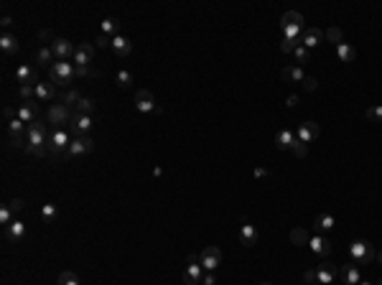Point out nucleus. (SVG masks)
Instances as JSON below:
<instances>
[{
	"label": "nucleus",
	"mask_w": 382,
	"mask_h": 285,
	"mask_svg": "<svg viewBox=\"0 0 382 285\" xmlns=\"http://www.w3.org/2000/svg\"><path fill=\"white\" fill-rule=\"evenodd\" d=\"M301 41H293V38H283L280 41V51L283 54H291V51H296V46H298Z\"/></svg>",
	"instance_id": "c03bdc74"
},
{
	"label": "nucleus",
	"mask_w": 382,
	"mask_h": 285,
	"mask_svg": "<svg viewBox=\"0 0 382 285\" xmlns=\"http://www.w3.org/2000/svg\"><path fill=\"white\" fill-rule=\"evenodd\" d=\"M339 275H341V270L336 265H331V262H324V265L316 268V283L318 285H331Z\"/></svg>",
	"instance_id": "9b49d317"
},
{
	"label": "nucleus",
	"mask_w": 382,
	"mask_h": 285,
	"mask_svg": "<svg viewBox=\"0 0 382 285\" xmlns=\"http://www.w3.org/2000/svg\"><path fill=\"white\" fill-rule=\"evenodd\" d=\"M304 283L306 285H313V283H316V270H306V273H304Z\"/></svg>",
	"instance_id": "3c124183"
},
{
	"label": "nucleus",
	"mask_w": 382,
	"mask_h": 285,
	"mask_svg": "<svg viewBox=\"0 0 382 285\" xmlns=\"http://www.w3.org/2000/svg\"><path fill=\"white\" fill-rule=\"evenodd\" d=\"M74 62L76 67H89L94 62V44H76Z\"/></svg>",
	"instance_id": "4468645a"
},
{
	"label": "nucleus",
	"mask_w": 382,
	"mask_h": 285,
	"mask_svg": "<svg viewBox=\"0 0 382 285\" xmlns=\"http://www.w3.org/2000/svg\"><path fill=\"white\" fill-rule=\"evenodd\" d=\"M260 285H273V283H260Z\"/></svg>",
	"instance_id": "13d9d810"
},
{
	"label": "nucleus",
	"mask_w": 382,
	"mask_h": 285,
	"mask_svg": "<svg viewBox=\"0 0 382 285\" xmlns=\"http://www.w3.org/2000/svg\"><path fill=\"white\" fill-rule=\"evenodd\" d=\"M41 214H44V219H46V221H51V219H56V216H59V209H56L54 204H44V207H41Z\"/></svg>",
	"instance_id": "a19ab883"
},
{
	"label": "nucleus",
	"mask_w": 382,
	"mask_h": 285,
	"mask_svg": "<svg viewBox=\"0 0 382 285\" xmlns=\"http://www.w3.org/2000/svg\"><path fill=\"white\" fill-rule=\"evenodd\" d=\"M219 262H222V250H219L217 245H209V247L202 250V255H199V265L204 268V273H217Z\"/></svg>",
	"instance_id": "39448f33"
},
{
	"label": "nucleus",
	"mask_w": 382,
	"mask_h": 285,
	"mask_svg": "<svg viewBox=\"0 0 382 285\" xmlns=\"http://www.w3.org/2000/svg\"><path fill=\"white\" fill-rule=\"evenodd\" d=\"M321 41H326V38H324V31H321V28H306L304 36H301V44H304L308 51H311L313 46H318Z\"/></svg>",
	"instance_id": "6ab92c4d"
},
{
	"label": "nucleus",
	"mask_w": 382,
	"mask_h": 285,
	"mask_svg": "<svg viewBox=\"0 0 382 285\" xmlns=\"http://www.w3.org/2000/svg\"><path fill=\"white\" fill-rule=\"evenodd\" d=\"M18 117L26 123V125H33L36 117H38V99H28L18 107Z\"/></svg>",
	"instance_id": "2eb2a0df"
},
{
	"label": "nucleus",
	"mask_w": 382,
	"mask_h": 285,
	"mask_svg": "<svg viewBox=\"0 0 382 285\" xmlns=\"http://www.w3.org/2000/svg\"><path fill=\"white\" fill-rule=\"evenodd\" d=\"M54 62H56V56H54L51 46H41V49L36 51V67H49V69H51Z\"/></svg>",
	"instance_id": "bb28decb"
},
{
	"label": "nucleus",
	"mask_w": 382,
	"mask_h": 285,
	"mask_svg": "<svg viewBox=\"0 0 382 285\" xmlns=\"http://www.w3.org/2000/svg\"><path fill=\"white\" fill-rule=\"evenodd\" d=\"M110 49H112L117 56H130V51H133V41H130V38H125V36H115Z\"/></svg>",
	"instance_id": "b1692460"
},
{
	"label": "nucleus",
	"mask_w": 382,
	"mask_h": 285,
	"mask_svg": "<svg viewBox=\"0 0 382 285\" xmlns=\"http://www.w3.org/2000/svg\"><path fill=\"white\" fill-rule=\"evenodd\" d=\"M112 46V38L105 36V33H97V41H94V49H110Z\"/></svg>",
	"instance_id": "37998d69"
},
{
	"label": "nucleus",
	"mask_w": 382,
	"mask_h": 285,
	"mask_svg": "<svg viewBox=\"0 0 382 285\" xmlns=\"http://www.w3.org/2000/svg\"><path fill=\"white\" fill-rule=\"evenodd\" d=\"M26 150H38V148H46V142H49V133H46V125L44 123H33V125H28V130H26Z\"/></svg>",
	"instance_id": "7ed1b4c3"
},
{
	"label": "nucleus",
	"mask_w": 382,
	"mask_h": 285,
	"mask_svg": "<svg viewBox=\"0 0 382 285\" xmlns=\"http://www.w3.org/2000/svg\"><path fill=\"white\" fill-rule=\"evenodd\" d=\"M23 234H26V224H23L21 219H15V221H10L8 227H3V237H5V242H10V245H15L18 239H23Z\"/></svg>",
	"instance_id": "dca6fc26"
},
{
	"label": "nucleus",
	"mask_w": 382,
	"mask_h": 285,
	"mask_svg": "<svg viewBox=\"0 0 382 285\" xmlns=\"http://www.w3.org/2000/svg\"><path fill=\"white\" fill-rule=\"evenodd\" d=\"M46 117H49V123H51L54 128H62V125L72 123V112H69V107H67L64 102H54V105L49 107Z\"/></svg>",
	"instance_id": "0eeeda50"
},
{
	"label": "nucleus",
	"mask_w": 382,
	"mask_h": 285,
	"mask_svg": "<svg viewBox=\"0 0 382 285\" xmlns=\"http://www.w3.org/2000/svg\"><path fill=\"white\" fill-rule=\"evenodd\" d=\"M291 242H293L296 247H306V245L311 242V237H308V232H306L304 227H293V229H291Z\"/></svg>",
	"instance_id": "7c9ffc66"
},
{
	"label": "nucleus",
	"mask_w": 382,
	"mask_h": 285,
	"mask_svg": "<svg viewBox=\"0 0 382 285\" xmlns=\"http://www.w3.org/2000/svg\"><path fill=\"white\" fill-rule=\"evenodd\" d=\"M0 23H3V28H10V26H13V18H10V15H3Z\"/></svg>",
	"instance_id": "864d4df0"
},
{
	"label": "nucleus",
	"mask_w": 382,
	"mask_h": 285,
	"mask_svg": "<svg viewBox=\"0 0 382 285\" xmlns=\"http://www.w3.org/2000/svg\"><path fill=\"white\" fill-rule=\"evenodd\" d=\"M135 110L143 112V115H155V112H160V107H158V102H155L151 89H138V94H135Z\"/></svg>",
	"instance_id": "423d86ee"
},
{
	"label": "nucleus",
	"mask_w": 382,
	"mask_h": 285,
	"mask_svg": "<svg viewBox=\"0 0 382 285\" xmlns=\"http://www.w3.org/2000/svg\"><path fill=\"white\" fill-rule=\"evenodd\" d=\"M99 33H105V36H110V38L120 36V21H117V18H105V21H99Z\"/></svg>",
	"instance_id": "a878e982"
},
{
	"label": "nucleus",
	"mask_w": 382,
	"mask_h": 285,
	"mask_svg": "<svg viewBox=\"0 0 382 285\" xmlns=\"http://www.w3.org/2000/svg\"><path fill=\"white\" fill-rule=\"evenodd\" d=\"M74 49L76 46H72V41H67V38H54V41H51V51H54L56 62H69V59H74Z\"/></svg>",
	"instance_id": "9d476101"
},
{
	"label": "nucleus",
	"mask_w": 382,
	"mask_h": 285,
	"mask_svg": "<svg viewBox=\"0 0 382 285\" xmlns=\"http://www.w3.org/2000/svg\"><path fill=\"white\" fill-rule=\"evenodd\" d=\"M321 135V125L318 123H313V120H306V123H301V128H298V133H296V138L301 142H313L316 138Z\"/></svg>",
	"instance_id": "ddd939ff"
},
{
	"label": "nucleus",
	"mask_w": 382,
	"mask_h": 285,
	"mask_svg": "<svg viewBox=\"0 0 382 285\" xmlns=\"http://www.w3.org/2000/svg\"><path fill=\"white\" fill-rule=\"evenodd\" d=\"M283 76H286V79H293V82H304L306 79L304 67H286V69H283Z\"/></svg>",
	"instance_id": "f704fd0d"
},
{
	"label": "nucleus",
	"mask_w": 382,
	"mask_h": 285,
	"mask_svg": "<svg viewBox=\"0 0 382 285\" xmlns=\"http://www.w3.org/2000/svg\"><path fill=\"white\" fill-rule=\"evenodd\" d=\"M375 260H380V265H382V250L377 252V257H375Z\"/></svg>",
	"instance_id": "6e6d98bb"
},
{
	"label": "nucleus",
	"mask_w": 382,
	"mask_h": 285,
	"mask_svg": "<svg viewBox=\"0 0 382 285\" xmlns=\"http://www.w3.org/2000/svg\"><path fill=\"white\" fill-rule=\"evenodd\" d=\"M69 125L74 128L76 135H89V130L94 128V120H92V115H79V112H74Z\"/></svg>",
	"instance_id": "f3484780"
},
{
	"label": "nucleus",
	"mask_w": 382,
	"mask_h": 285,
	"mask_svg": "<svg viewBox=\"0 0 382 285\" xmlns=\"http://www.w3.org/2000/svg\"><path fill=\"white\" fill-rule=\"evenodd\" d=\"M293 142H296V133H291V130H280V133L275 135V145H278L280 150H291Z\"/></svg>",
	"instance_id": "c85d7f7f"
},
{
	"label": "nucleus",
	"mask_w": 382,
	"mask_h": 285,
	"mask_svg": "<svg viewBox=\"0 0 382 285\" xmlns=\"http://www.w3.org/2000/svg\"><path fill=\"white\" fill-rule=\"evenodd\" d=\"M377 285H382V280H380V283H377Z\"/></svg>",
	"instance_id": "bf43d9fd"
},
{
	"label": "nucleus",
	"mask_w": 382,
	"mask_h": 285,
	"mask_svg": "<svg viewBox=\"0 0 382 285\" xmlns=\"http://www.w3.org/2000/svg\"><path fill=\"white\" fill-rule=\"evenodd\" d=\"M298 102H301V97H298V94H291V97H288V102H286V105H288V107H296V105H298Z\"/></svg>",
	"instance_id": "603ef678"
},
{
	"label": "nucleus",
	"mask_w": 382,
	"mask_h": 285,
	"mask_svg": "<svg viewBox=\"0 0 382 285\" xmlns=\"http://www.w3.org/2000/svg\"><path fill=\"white\" fill-rule=\"evenodd\" d=\"M291 150H293V155H296V158H306V155H308V145L301 142L298 138H296V142H293V148H291Z\"/></svg>",
	"instance_id": "79ce46f5"
},
{
	"label": "nucleus",
	"mask_w": 382,
	"mask_h": 285,
	"mask_svg": "<svg viewBox=\"0 0 382 285\" xmlns=\"http://www.w3.org/2000/svg\"><path fill=\"white\" fill-rule=\"evenodd\" d=\"M313 227H316L318 234H324V232H331L336 227V219H334V214H316L313 216Z\"/></svg>",
	"instance_id": "aec40b11"
},
{
	"label": "nucleus",
	"mask_w": 382,
	"mask_h": 285,
	"mask_svg": "<svg viewBox=\"0 0 382 285\" xmlns=\"http://www.w3.org/2000/svg\"><path fill=\"white\" fill-rule=\"evenodd\" d=\"M336 56H339L344 64H352V62L357 59V49H354L352 44H347V41H344V44H339V46H336Z\"/></svg>",
	"instance_id": "cd10ccee"
},
{
	"label": "nucleus",
	"mask_w": 382,
	"mask_h": 285,
	"mask_svg": "<svg viewBox=\"0 0 382 285\" xmlns=\"http://www.w3.org/2000/svg\"><path fill=\"white\" fill-rule=\"evenodd\" d=\"M26 130H28V125H26L18 115L8 120V138H10V135H26Z\"/></svg>",
	"instance_id": "c756f323"
},
{
	"label": "nucleus",
	"mask_w": 382,
	"mask_h": 285,
	"mask_svg": "<svg viewBox=\"0 0 382 285\" xmlns=\"http://www.w3.org/2000/svg\"><path fill=\"white\" fill-rule=\"evenodd\" d=\"M313 285H318V283H313Z\"/></svg>",
	"instance_id": "052dcab7"
},
{
	"label": "nucleus",
	"mask_w": 382,
	"mask_h": 285,
	"mask_svg": "<svg viewBox=\"0 0 382 285\" xmlns=\"http://www.w3.org/2000/svg\"><path fill=\"white\" fill-rule=\"evenodd\" d=\"M10 221H15V214H13V209L5 204V207L0 209V224H3V227H8Z\"/></svg>",
	"instance_id": "58836bf2"
},
{
	"label": "nucleus",
	"mask_w": 382,
	"mask_h": 285,
	"mask_svg": "<svg viewBox=\"0 0 382 285\" xmlns=\"http://www.w3.org/2000/svg\"><path fill=\"white\" fill-rule=\"evenodd\" d=\"M316 87H318V82H316L313 76H306V79H304V89H306V92H316Z\"/></svg>",
	"instance_id": "de8ad7c7"
},
{
	"label": "nucleus",
	"mask_w": 382,
	"mask_h": 285,
	"mask_svg": "<svg viewBox=\"0 0 382 285\" xmlns=\"http://www.w3.org/2000/svg\"><path fill=\"white\" fill-rule=\"evenodd\" d=\"M202 285H217V273H204Z\"/></svg>",
	"instance_id": "8fccbe9b"
},
{
	"label": "nucleus",
	"mask_w": 382,
	"mask_h": 285,
	"mask_svg": "<svg viewBox=\"0 0 382 285\" xmlns=\"http://www.w3.org/2000/svg\"><path fill=\"white\" fill-rule=\"evenodd\" d=\"M349 257H352V265H370L377 257V252L370 239H354L349 245Z\"/></svg>",
	"instance_id": "f03ea898"
},
{
	"label": "nucleus",
	"mask_w": 382,
	"mask_h": 285,
	"mask_svg": "<svg viewBox=\"0 0 382 285\" xmlns=\"http://www.w3.org/2000/svg\"><path fill=\"white\" fill-rule=\"evenodd\" d=\"M92 150H94V140L89 135H76V138H72V145H69L67 155L69 158H79V155H87Z\"/></svg>",
	"instance_id": "1a4fd4ad"
},
{
	"label": "nucleus",
	"mask_w": 382,
	"mask_h": 285,
	"mask_svg": "<svg viewBox=\"0 0 382 285\" xmlns=\"http://www.w3.org/2000/svg\"><path fill=\"white\" fill-rule=\"evenodd\" d=\"M359 285H372V283H367V280H359Z\"/></svg>",
	"instance_id": "4d7b16f0"
},
{
	"label": "nucleus",
	"mask_w": 382,
	"mask_h": 285,
	"mask_svg": "<svg viewBox=\"0 0 382 285\" xmlns=\"http://www.w3.org/2000/svg\"><path fill=\"white\" fill-rule=\"evenodd\" d=\"M56 97V87L51 84V82H38L36 84V99L38 102H49V99H54Z\"/></svg>",
	"instance_id": "393cba45"
},
{
	"label": "nucleus",
	"mask_w": 382,
	"mask_h": 285,
	"mask_svg": "<svg viewBox=\"0 0 382 285\" xmlns=\"http://www.w3.org/2000/svg\"><path fill=\"white\" fill-rule=\"evenodd\" d=\"M21 99L23 102H28V99H36V87H21Z\"/></svg>",
	"instance_id": "49530a36"
},
{
	"label": "nucleus",
	"mask_w": 382,
	"mask_h": 285,
	"mask_svg": "<svg viewBox=\"0 0 382 285\" xmlns=\"http://www.w3.org/2000/svg\"><path fill=\"white\" fill-rule=\"evenodd\" d=\"M0 49H3V54L15 56L18 49H21V44H18V38H15L13 33H3V36H0Z\"/></svg>",
	"instance_id": "5701e85b"
},
{
	"label": "nucleus",
	"mask_w": 382,
	"mask_h": 285,
	"mask_svg": "<svg viewBox=\"0 0 382 285\" xmlns=\"http://www.w3.org/2000/svg\"><path fill=\"white\" fill-rule=\"evenodd\" d=\"M69 145H72V135H69L64 128H56V130L49 135V142H46V148H49L54 155H67Z\"/></svg>",
	"instance_id": "20e7f679"
},
{
	"label": "nucleus",
	"mask_w": 382,
	"mask_h": 285,
	"mask_svg": "<svg viewBox=\"0 0 382 285\" xmlns=\"http://www.w3.org/2000/svg\"><path fill=\"white\" fill-rule=\"evenodd\" d=\"M280 23H291V26H304V15H301L298 10H288V13H283Z\"/></svg>",
	"instance_id": "72a5a7b5"
},
{
	"label": "nucleus",
	"mask_w": 382,
	"mask_h": 285,
	"mask_svg": "<svg viewBox=\"0 0 382 285\" xmlns=\"http://www.w3.org/2000/svg\"><path fill=\"white\" fill-rule=\"evenodd\" d=\"M56 285H79V278H76L72 270H64V273L59 275V283Z\"/></svg>",
	"instance_id": "4c0bfd02"
},
{
	"label": "nucleus",
	"mask_w": 382,
	"mask_h": 285,
	"mask_svg": "<svg viewBox=\"0 0 382 285\" xmlns=\"http://www.w3.org/2000/svg\"><path fill=\"white\" fill-rule=\"evenodd\" d=\"M367 117H370L372 123H382V105H375V107H370V110H367Z\"/></svg>",
	"instance_id": "a18cd8bd"
},
{
	"label": "nucleus",
	"mask_w": 382,
	"mask_h": 285,
	"mask_svg": "<svg viewBox=\"0 0 382 285\" xmlns=\"http://www.w3.org/2000/svg\"><path fill=\"white\" fill-rule=\"evenodd\" d=\"M202 280H204V268L199 265L196 255H189V265H186V273H184V285H202Z\"/></svg>",
	"instance_id": "6e6552de"
},
{
	"label": "nucleus",
	"mask_w": 382,
	"mask_h": 285,
	"mask_svg": "<svg viewBox=\"0 0 382 285\" xmlns=\"http://www.w3.org/2000/svg\"><path fill=\"white\" fill-rule=\"evenodd\" d=\"M115 82H117V87H120V89H128V87H133V82H135V76H133V74H130V71H117V79H115Z\"/></svg>",
	"instance_id": "c9c22d12"
},
{
	"label": "nucleus",
	"mask_w": 382,
	"mask_h": 285,
	"mask_svg": "<svg viewBox=\"0 0 382 285\" xmlns=\"http://www.w3.org/2000/svg\"><path fill=\"white\" fill-rule=\"evenodd\" d=\"M362 280V273L357 265H344L341 268V285H359Z\"/></svg>",
	"instance_id": "4be33fe9"
},
{
	"label": "nucleus",
	"mask_w": 382,
	"mask_h": 285,
	"mask_svg": "<svg viewBox=\"0 0 382 285\" xmlns=\"http://www.w3.org/2000/svg\"><path fill=\"white\" fill-rule=\"evenodd\" d=\"M15 82H21V87H36L38 84V71L31 64H21L15 69Z\"/></svg>",
	"instance_id": "f8f14e48"
},
{
	"label": "nucleus",
	"mask_w": 382,
	"mask_h": 285,
	"mask_svg": "<svg viewBox=\"0 0 382 285\" xmlns=\"http://www.w3.org/2000/svg\"><path fill=\"white\" fill-rule=\"evenodd\" d=\"M324 38H326V41H331L334 46L344 44V33H341V28H336V26H331L329 31H324Z\"/></svg>",
	"instance_id": "2f4dec72"
},
{
	"label": "nucleus",
	"mask_w": 382,
	"mask_h": 285,
	"mask_svg": "<svg viewBox=\"0 0 382 285\" xmlns=\"http://www.w3.org/2000/svg\"><path fill=\"white\" fill-rule=\"evenodd\" d=\"M293 54H296V59H298V62H301V67H304L306 62H311V51H308V49H306L304 44H298V46H296V51H293Z\"/></svg>",
	"instance_id": "ea45409f"
},
{
	"label": "nucleus",
	"mask_w": 382,
	"mask_h": 285,
	"mask_svg": "<svg viewBox=\"0 0 382 285\" xmlns=\"http://www.w3.org/2000/svg\"><path fill=\"white\" fill-rule=\"evenodd\" d=\"M49 79L54 87H69L76 79V64L72 62H54L49 69Z\"/></svg>",
	"instance_id": "f257e3e1"
},
{
	"label": "nucleus",
	"mask_w": 382,
	"mask_h": 285,
	"mask_svg": "<svg viewBox=\"0 0 382 285\" xmlns=\"http://www.w3.org/2000/svg\"><path fill=\"white\" fill-rule=\"evenodd\" d=\"M268 176V168H255V178H265Z\"/></svg>",
	"instance_id": "5fc2aeb1"
},
{
	"label": "nucleus",
	"mask_w": 382,
	"mask_h": 285,
	"mask_svg": "<svg viewBox=\"0 0 382 285\" xmlns=\"http://www.w3.org/2000/svg\"><path fill=\"white\" fill-rule=\"evenodd\" d=\"M239 239L245 247H252L257 242V229L252 224H247V219H242V224H239Z\"/></svg>",
	"instance_id": "412c9836"
},
{
	"label": "nucleus",
	"mask_w": 382,
	"mask_h": 285,
	"mask_svg": "<svg viewBox=\"0 0 382 285\" xmlns=\"http://www.w3.org/2000/svg\"><path fill=\"white\" fill-rule=\"evenodd\" d=\"M8 207L13 209V214H18L23 207H26V204H23V199H13V201H8Z\"/></svg>",
	"instance_id": "09e8293b"
},
{
	"label": "nucleus",
	"mask_w": 382,
	"mask_h": 285,
	"mask_svg": "<svg viewBox=\"0 0 382 285\" xmlns=\"http://www.w3.org/2000/svg\"><path fill=\"white\" fill-rule=\"evenodd\" d=\"M82 99V94L76 92V89H69V92H64L62 94V102L67 105V107H76V102Z\"/></svg>",
	"instance_id": "e433bc0d"
},
{
	"label": "nucleus",
	"mask_w": 382,
	"mask_h": 285,
	"mask_svg": "<svg viewBox=\"0 0 382 285\" xmlns=\"http://www.w3.org/2000/svg\"><path fill=\"white\" fill-rule=\"evenodd\" d=\"M308 247H311V252H313V255H318V257H329V255H331V242H329L324 234L311 237Z\"/></svg>",
	"instance_id": "a211bd4d"
},
{
	"label": "nucleus",
	"mask_w": 382,
	"mask_h": 285,
	"mask_svg": "<svg viewBox=\"0 0 382 285\" xmlns=\"http://www.w3.org/2000/svg\"><path fill=\"white\" fill-rule=\"evenodd\" d=\"M74 112H79V115H92V112H94V102H92L89 97H82V99L76 102Z\"/></svg>",
	"instance_id": "473e14b6"
}]
</instances>
